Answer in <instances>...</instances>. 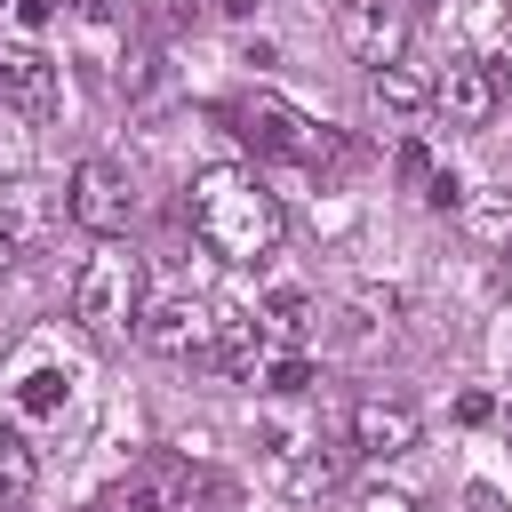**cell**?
I'll use <instances>...</instances> for the list:
<instances>
[{
  "label": "cell",
  "mask_w": 512,
  "mask_h": 512,
  "mask_svg": "<svg viewBox=\"0 0 512 512\" xmlns=\"http://www.w3.org/2000/svg\"><path fill=\"white\" fill-rule=\"evenodd\" d=\"M184 216H192V240H200L208 256H224V264H264V256L280 248V232H288L280 192H272L256 168H240V160L200 168Z\"/></svg>",
  "instance_id": "6da1fadb"
},
{
  "label": "cell",
  "mask_w": 512,
  "mask_h": 512,
  "mask_svg": "<svg viewBox=\"0 0 512 512\" xmlns=\"http://www.w3.org/2000/svg\"><path fill=\"white\" fill-rule=\"evenodd\" d=\"M224 120H232L264 160H296V168H344V160H352V144H344L328 120H304L296 104H280V96H264V88L240 96Z\"/></svg>",
  "instance_id": "7a4b0ae2"
},
{
  "label": "cell",
  "mask_w": 512,
  "mask_h": 512,
  "mask_svg": "<svg viewBox=\"0 0 512 512\" xmlns=\"http://www.w3.org/2000/svg\"><path fill=\"white\" fill-rule=\"evenodd\" d=\"M136 304H144V264H136L120 240H104V248L72 272V320H80L88 336H120V328H136Z\"/></svg>",
  "instance_id": "3957f363"
},
{
  "label": "cell",
  "mask_w": 512,
  "mask_h": 512,
  "mask_svg": "<svg viewBox=\"0 0 512 512\" xmlns=\"http://www.w3.org/2000/svg\"><path fill=\"white\" fill-rule=\"evenodd\" d=\"M216 320H224V312H216L208 296H192V288H144V304H136V344L160 352V360H208Z\"/></svg>",
  "instance_id": "277c9868"
},
{
  "label": "cell",
  "mask_w": 512,
  "mask_h": 512,
  "mask_svg": "<svg viewBox=\"0 0 512 512\" xmlns=\"http://www.w3.org/2000/svg\"><path fill=\"white\" fill-rule=\"evenodd\" d=\"M64 216L88 232V240H120L128 216H136V184L112 168V160H80L64 176Z\"/></svg>",
  "instance_id": "5b68a950"
},
{
  "label": "cell",
  "mask_w": 512,
  "mask_h": 512,
  "mask_svg": "<svg viewBox=\"0 0 512 512\" xmlns=\"http://www.w3.org/2000/svg\"><path fill=\"white\" fill-rule=\"evenodd\" d=\"M336 40H344L352 64L384 72V64L408 56V8H400V0H344V8H336Z\"/></svg>",
  "instance_id": "8992f818"
},
{
  "label": "cell",
  "mask_w": 512,
  "mask_h": 512,
  "mask_svg": "<svg viewBox=\"0 0 512 512\" xmlns=\"http://www.w3.org/2000/svg\"><path fill=\"white\" fill-rule=\"evenodd\" d=\"M344 432H352V456H376V464H392V456H408V448L424 440V416H416L408 400H384V392H368V400H352Z\"/></svg>",
  "instance_id": "52a82bcc"
},
{
  "label": "cell",
  "mask_w": 512,
  "mask_h": 512,
  "mask_svg": "<svg viewBox=\"0 0 512 512\" xmlns=\"http://www.w3.org/2000/svg\"><path fill=\"white\" fill-rule=\"evenodd\" d=\"M432 104L448 112V128H488L496 120V80H488V56H448V72H440V88H432Z\"/></svg>",
  "instance_id": "ba28073f"
},
{
  "label": "cell",
  "mask_w": 512,
  "mask_h": 512,
  "mask_svg": "<svg viewBox=\"0 0 512 512\" xmlns=\"http://www.w3.org/2000/svg\"><path fill=\"white\" fill-rule=\"evenodd\" d=\"M56 56L32 48V40H0V104L16 112H56Z\"/></svg>",
  "instance_id": "9c48e42d"
},
{
  "label": "cell",
  "mask_w": 512,
  "mask_h": 512,
  "mask_svg": "<svg viewBox=\"0 0 512 512\" xmlns=\"http://www.w3.org/2000/svg\"><path fill=\"white\" fill-rule=\"evenodd\" d=\"M264 344H272V336H264L256 312H224V320H216V344H208V368H224L232 384H256V376H264Z\"/></svg>",
  "instance_id": "30bf717a"
},
{
  "label": "cell",
  "mask_w": 512,
  "mask_h": 512,
  "mask_svg": "<svg viewBox=\"0 0 512 512\" xmlns=\"http://www.w3.org/2000/svg\"><path fill=\"white\" fill-rule=\"evenodd\" d=\"M48 224H56V192L48 184H32V176H16V184H0V232L24 248V240H48Z\"/></svg>",
  "instance_id": "8fae6325"
},
{
  "label": "cell",
  "mask_w": 512,
  "mask_h": 512,
  "mask_svg": "<svg viewBox=\"0 0 512 512\" xmlns=\"http://www.w3.org/2000/svg\"><path fill=\"white\" fill-rule=\"evenodd\" d=\"M432 88H440V80H432L424 64H408V56H400V64H384V72H368V96H376V112H400V120L432 112Z\"/></svg>",
  "instance_id": "7c38bea8"
},
{
  "label": "cell",
  "mask_w": 512,
  "mask_h": 512,
  "mask_svg": "<svg viewBox=\"0 0 512 512\" xmlns=\"http://www.w3.org/2000/svg\"><path fill=\"white\" fill-rule=\"evenodd\" d=\"M336 472H344V456H328L320 440H304L288 464H280V480H288V496H328L336 488Z\"/></svg>",
  "instance_id": "4fadbf2b"
},
{
  "label": "cell",
  "mask_w": 512,
  "mask_h": 512,
  "mask_svg": "<svg viewBox=\"0 0 512 512\" xmlns=\"http://www.w3.org/2000/svg\"><path fill=\"white\" fill-rule=\"evenodd\" d=\"M464 232L480 248H512V192H472L464 200Z\"/></svg>",
  "instance_id": "5bb4252c"
},
{
  "label": "cell",
  "mask_w": 512,
  "mask_h": 512,
  "mask_svg": "<svg viewBox=\"0 0 512 512\" xmlns=\"http://www.w3.org/2000/svg\"><path fill=\"white\" fill-rule=\"evenodd\" d=\"M256 320H264V336H288V344H304V336H312V296H304V288H280V296H272Z\"/></svg>",
  "instance_id": "9a60e30c"
},
{
  "label": "cell",
  "mask_w": 512,
  "mask_h": 512,
  "mask_svg": "<svg viewBox=\"0 0 512 512\" xmlns=\"http://www.w3.org/2000/svg\"><path fill=\"white\" fill-rule=\"evenodd\" d=\"M64 400H72V368H32V376L16 384V408H24V416H56Z\"/></svg>",
  "instance_id": "2e32d148"
},
{
  "label": "cell",
  "mask_w": 512,
  "mask_h": 512,
  "mask_svg": "<svg viewBox=\"0 0 512 512\" xmlns=\"http://www.w3.org/2000/svg\"><path fill=\"white\" fill-rule=\"evenodd\" d=\"M32 496V448H24V432H0V512H16Z\"/></svg>",
  "instance_id": "e0dca14e"
},
{
  "label": "cell",
  "mask_w": 512,
  "mask_h": 512,
  "mask_svg": "<svg viewBox=\"0 0 512 512\" xmlns=\"http://www.w3.org/2000/svg\"><path fill=\"white\" fill-rule=\"evenodd\" d=\"M264 384H272L280 400H304V392H312V360H304V352H280V360H264Z\"/></svg>",
  "instance_id": "ac0fdd59"
},
{
  "label": "cell",
  "mask_w": 512,
  "mask_h": 512,
  "mask_svg": "<svg viewBox=\"0 0 512 512\" xmlns=\"http://www.w3.org/2000/svg\"><path fill=\"white\" fill-rule=\"evenodd\" d=\"M464 200H472V192H464V176H456V168H432V184H424V208H440V216H464Z\"/></svg>",
  "instance_id": "d6986e66"
},
{
  "label": "cell",
  "mask_w": 512,
  "mask_h": 512,
  "mask_svg": "<svg viewBox=\"0 0 512 512\" xmlns=\"http://www.w3.org/2000/svg\"><path fill=\"white\" fill-rule=\"evenodd\" d=\"M352 512H424V504H416V496H400V488H368Z\"/></svg>",
  "instance_id": "ffe728a7"
},
{
  "label": "cell",
  "mask_w": 512,
  "mask_h": 512,
  "mask_svg": "<svg viewBox=\"0 0 512 512\" xmlns=\"http://www.w3.org/2000/svg\"><path fill=\"white\" fill-rule=\"evenodd\" d=\"M400 184H432V152L424 144H400Z\"/></svg>",
  "instance_id": "44dd1931"
},
{
  "label": "cell",
  "mask_w": 512,
  "mask_h": 512,
  "mask_svg": "<svg viewBox=\"0 0 512 512\" xmlns=\"http://www.w3.org/2000/svg\"><path fill=\"white\" fill-rule=\"evenodd\" d=\"M488 416H496V400H488L480 384H472V392H456V424H488Z\"/></svg>",
  "instance_id": "7402d4cb"
},
{
  "label": "cell",
  "mask_w": 512,
  "mask_h": 512,
  "mask_svg": "<svg viewBox=\"0 0 512 512\" xmlns=\"http://www.w3.org/2000/svg\"><path fill=\"white\" fill-rule=\"evenodd\" d=\"M48 16H56V0H16V24H24V32H40Z\"/></svg>",
  "instance_id": "603a6c76"
},
{
  "label": "cell",
  "mask_w": 512,
  "mask_h": 512,
  "mask_svg": "<svg viewBox=\"0 0 512 512\" xmlns=\"http://www.w3.org/2000/svg\"><path fill=\"white\" fill-rule=\"evenodd\" d=\"M8 264H16V240H8V232H0V272H8Z\"/></svg>",
  "instance_id": "cb8c5ba5"
},
{
  "label": "cell",
  "mask_w": 512,
  "mask_h": 512,
  "mask_svg": "<svg viewBox=\"0 0 512 512\" xmlns=\"http://www.w3.org/2000/svg\"><path fill=\"white\" fill-rule=\"evenodd\" d=\"M224 8H232V16H248V8H256V0H224Z\"/></svg>",
  "instance_id": "d4e9b609"
},
{
  "label": "cell",
  "mask_w": 512,
  "mask_h": 512,
  "mask_svg": "<svg viewBox=\"0 0 512 512\" xmlns=\"http://www.w3.org/2000/svg\"><path fill=\"white\" fill-rule=\"evenodd\" d=\"M496 288H504V296H512V264H504V272H496Z\"/></svg>",
  "instance_id": "484cf974"
}]
</instances>
